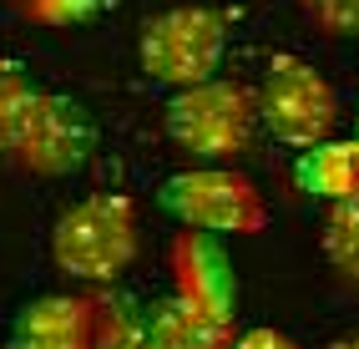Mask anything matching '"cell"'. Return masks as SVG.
<instances>
[{
  "instance_id": "cell-3",
  "label": "cell",
  "mask_w": 359,
  "mask_h": 349,
  "mask_svg": "<svg viewBox=\"0 0 359 349\" xmlns=\"http://www.w3.org/2000/svg\"><path fill=\"white\" fill-rule=\"evenodd\" d=\"M162 122H167V137L193 162H233L253 147L258 111H253V97L243 86L212 76V81L172 91Z\"/></svg>"
},
{
  "instance_id": "cell-15",
  "label": "cell",
  "mask_w": 359,
  "mask_h": 349,
  "mask_svg": "<svg viewBox=\"0 0 359 349\" xmlns=\"http://www.w3.org/2000/svg\"><path fill=\"white\" fill-rule=\"evenodd\" d=\"M324 36H359V0H299Z\"/></svg>"
},
{
  "instance_id": "cell-6",
  "label": "cell",
  "mask_w": 359,
  "mask_h": 349,
  "mask_svg": "<svg viewBox=\"0 0 359 349\" xmlns=\"http://www.w3.org/2000/svg\"><path fill=\"white\" fill-rule=\"evenodd\" d=\"M91 147H97V122L81 102L61 97V91H41L26 132L15 142V162L36 177H71L86 167Z\"/></svg>"
},
{
  "instance_id": "cell-2",
  "label": "cell",
  "mask_w": 359,
  "mask_h": 349,
  "mask_svg": "<svg viewBox=\"0 0 359 349\" xmlns=\"http://www.w3.org/2000/svg\"><path fill=\"white\" fill-rule=\"evenodd\" d=\"M157 207L187 233L208 238H248L269 223L263 193L228 162H198L187 172H172L157 188Z\"/></svg>"
},
{
  "instance_id": "cell-18",
  "label": "cell",
  "mask_w": 359,
  "mask_h": 349,
  "mask_svg": "<svg viewBox=\"0 0 359 349\" xmlns=\"http://www.w3.org/2000/svg\"><path fill=\"white\" fill-rule=\"evenodd\" d=\"M354 142H359V122H354Z\"/></svg>"
},
{
  "instance_id": "cell-17",
  "label": "cell",
  "mask_w": 359,
  "mask_h": 349,
  "mask_svg": "<svg viewBox=\"0 0 359 349\" xmlns=\"http://www.w3.org/2000/svg\"><path fill=\"white\" fill-rule=\"evenodd\" d=\"M334 349H359V329H354V334H339V339H334Z\"/></svg>"
},
{
  "instance_id": "cell-12",
  "label": "cell",
  "mask_w": 359,
  "mask_h": 349,
  "mask_svg": "<svg viewBox=\"0 0 359 349\" xmlns=\"http://www.w3.org/2000/svg\"><path fill=\"white\" fill-rule=\"evenodd\" d=\"M36 102H41V86L15 61H0V152H15Z\"/></svg>"
},
{
  "instance_id": "cell-10",
  "label": "cell",
  "mask_w": 359,
  "mask_h": 349,
  "mask_svg": "<svg viewBox=\"0 0 359 349\" xmlns=\"http://www.w3.org/2000/svg\"><path fill=\"white\" fill-rule=\"evenodd\" d=\"M294 182L299 193L319 198V203H344V198H359V142L344 137V142H324L304 147L299 162H294Z\"/></svg>"
},
{
  "instance_id": "cell-9",
  "label": "cell",
  "mask_w": 359,
  "mask_h": 349,
  "mask_svg": "<svg viewBox=\"0 0 359 349\" xmlns=\"http://www.w3.org/2000/svg\"><path fill=\"white\" fill-rule=\"evenodd\" d=\"M172 273H177V294L198 299V304L218 309V314L238 309V278H233V264L223 253V238H208V233H177Z\"/></svg>"
},
{
  "instance_id": "cell-5",
  "label": "cell",
  "mask_w": 359,
  "mask_h": 349,
  "mask_svg": "<svg viewBox=\"0 0 359 349\" xmlns=\"http://www.w3.org/2000/svg\"><path fill=\"white\" fill-rule=\"evenodd\" d=\"M258 122L269 127L273 142L283 147H314L334 132L339 122V97L334 86L309 66L304 56H273L269 61V76H263L258 97H253Z\"/></svg>"
},
{
  "instance_id": "cell-16",
  "label": "cell",
  "mask_w": 359,
  "mask_h": 349,
  "mask_svg": "<svg viewBox=\"0 0 359 349\" xmlns=\"http://www.w3.org/2000/svg\"><path fill=\"white\" fill-rule=\"evenodd\" d=\"M228 349H299L289 334H278V329H243Z\"/></svg>"
},
{
  "instance_id": "cell-11",
  "label": "cell",
  "mask_w": 359,
  "mask_h": 349,
  "mask_svg": "<svg viewBox=\"0 0 359 349\" xmlns=\"http://www.w3.org/2000/svg\"><path fill=\"white\" fill-rule=\"evenodd\" d=\"M324 259L334 264V273L359 294V198H344V203H329V218H324Z\"/></svg>"
},
{
  "instance_id": "cell-13",
  "label": "cell",
  "mask_w": 359,
  "mask_h": 349,
  "mask_svg": "<svg viewBox=\"0 0 359 349\" xmlns=\"http://www.w3.org/2000/svg\"><path fill=\"white\" fill-rule=\"evenodd\" d=\"M91 349H152L147 329H142V304H132V299L102 304L97 299V339H91Z\"/></svg>"
},
{
  "instance_id": "cell-8",
  "label": "cell",
  "mask_w": 359,
  "mask_h": 349,
  "mask_svg": "<svg viewBox=\"0 0 359 349\" xmlns=\"http://www.w3.org/2000/svg\"><path fill=\"white\" fill-rule=\"evenodd\" d=\"M142 329L152 349H228L233 344V314H218L187 294H167L142 309Z\"/></svg>"
},
{
  "instance_id": "cell-1",
  "label": "cell",
  "mask_w": 359,
  "mask_h": 349,
  "mask_svg": "<svg viewBox=\"0 0 359 349\" xmlns=\"http://www.w3.org/2000/svg\"><path fill=\"white\" fill-rule=\"evenodd\" d=\"M51 259L76 284H116L137 259V207L122 193H91L66 207L51 233Z\"/></svg>"
},
{
  "instance_id": "cell-14",
  "label": "cell",
  "mask_w": 359,
  "mask_h": 349,
  "mask_svg": "<svg viewBox=\"0 0 359 349\" xmlns=\"http://www.w3.org/2000/svg\"><path fill=\"white\" fill-rule=\"evenodd\" d=\"M15 11L36 26H81L102 11V0H15Z\"/></svg>"
},
{
  "instance_id": "cell-4",
  "label": "cell",
  "mask_w": 359,
  "mask_h": 349,
  "mask_svg": "<svg viewBox=\"0 0 359 349\" xmlns=\"http://www.w3.org/2000/svg\"><path fill=\"white\" fill-rule=\"evenodd\" d=\"M223 51H228V26L212 6H172L152 15L137 41L142 71L172 91L212 81L223 66Z\"/></svg>"
},
{
  "instance_id": "cell-7",
  "label": "cell",
  "mask_w": 359,
  "mask_h": 349,
  "mask_svg": "<svg viewBox=\"0 0 359 349\" xmlns=\"http://www.w3.org/2000/svg\"><path fill=\"white\" fill-rule=\"evenodd\" d=\"M97 339V299L81 294H41L11 319V349H91Z\"/></svg>"
}]
</instances>
